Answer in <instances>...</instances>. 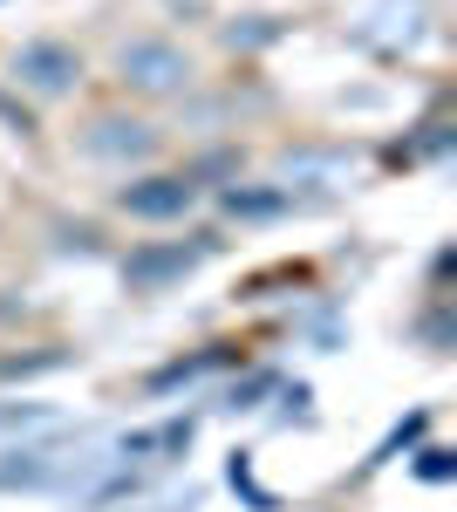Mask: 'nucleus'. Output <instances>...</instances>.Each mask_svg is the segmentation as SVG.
Wrapping results in <instances>:
<instances>
[{
	"label": "nucleus",
	"instance_id": "f03ea898",
	"mask_svg": "<svg viewBox=\"0 0 457 512\" xmlns=\"http://www.w3.org/2000/svg\"><path fill=\"white\" fill-rule=\"evenodd\" d=\"M14 76L28 82L35 96H62V89H76L82 62H76V48H62V41H28L14 55Z\"/></svg>",
	"mask_w": 457,
	"mask_h": 512
},
{
	"label": "nucleus",
	"instance_id": "7ed1b4c3",
	"mask_svg": "<svg viewBox=\"0 0 457 512\" xmlns=\"http://www.w3.org/2000/svg\"><path fill=\"white\" fill-rule=\"evenodd\" d=\"M157 137H151V123H137V117H96L89 123V137H82V151L89 158H144Z\"/></svg>",
	"mask_w": 457,
	"mask_h": 512
},
{
	"label": "nucleus",
	"instance_id": "f257e3e1",
	"mask_svg": "<svg viewBox=\"0 0 457 512\" xmlns=\"http://www.w3.org/2000/svg\"><path fill=\"white\" fill-rule=\"evenodd\" d=\"M116 69H123V82H130L137 96H171V89H185V76H191L185 48H171V41H130V48L116 55Z\"/></svg>",
	"mask_w": 457,
	"mask_h": 512
},
{
	"label": "nucleus",
	"instance_id": "20e7f679",
	"mask_svg": "<svg viewBox=\"0 0 457 512\" xmlns=\"http://www.w3.org/2000/svg\"><path fill=\"white\" fill-rule=\"evenodd\" d=\"M191 198H198V185H185V178H144L123 192V212L130 219H178V212H191Z\"/></svg>",
	"mask_w": 457,
	"mask_h": 512
},
{
	"label": "nucleus",
	"instance_id": "39448f33",
	"mask_svg": "<svg viewBox=\"0 0 457 512\" xmlns=\"http://www.w3.org/2000/svg\"><path fill=\"white\" fill-rule=\"evenodd\" d=\"M205 260V246H164V253H137L123 274H130V287H157V280L185 274V267H198Z\"/></svg>",
	"mask_w": 457,
	"mask_h": 512
},
{
	"label": "nucleus",
	"instance_id": "423d86ee",
	"mask_svg": "<svg viewBox=\"0 0 457 512\" xmlns=\"http://www.w3.org/2000/svg\"><path fill=\"white\" fill-rule=\"evenodd\" d=\"M226 205H232V212H273L280 198H273V192H232Z\"/></svg>",
	"mask_w": 457,
	"mask_h": 512
}]
</instances>
